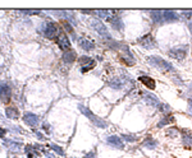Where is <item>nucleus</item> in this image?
Returning a JSON list of instances; mask_svg holds the SVG:
<instances>
[{"label": "nucleus", "instance_id": "obj_1", "mask_svg": "<svg viewBox=\"0 0 192 158\" xmlns=\"http://www.w3.org/2000/svg\"><path fill=\"white\" fill-rule=\"evenodd\" d=\"M149 63H150L152 66L157 68L159 70H164V71L174 70V66L172 65V64H170L169 61L164 60V59L160 58V56H150L149 58Z\"/></svg>", "mask_w": 192, "mask_h": 158}, {"label": "nucleus", "instance_id": "obj_2", "mask_svg": "<svg viewBox=\"0 0 192 158\" xmlns=\"http://www.w3.org/2000/svg\"><path fill=\"white\" fill-rule=\"evenodd\" d=\"M79 107V110L82 111V114L83 115H86V116L90 119V121H91L93 125H96V126H99V127H106L108 126V124H106L104 120H102V119H100L99 116H96V115H93L91 111H90L88 108H86L85 107V106H82V105H79L78 106Z\"/></svg>", "mask_w": 192, "mask_h": 158}, {"label": "nucleus", "instance_id": "obj_3", "mask_svg": "<svg viewBox=\"0 0 192 158\" xmlns=\"http://www.w3.org/2000/svg\"><path fill=\"white\" fill-rule=\"evenodd\" d=\"M42 31H44V35L50 38V40H53V38H57L59 36V27L55 23L53 22H49V23H45L44 24V28H42Z\"/></svg>", "mask_w": 192, "mask_h": 158}, {"label": "nucleus", "instance_id": "obj_4", "mask_svg": "<svg viewBox=\"0 0 192 158\" xmlns=\"http://www.w3.org/2000/svg\"><path fill=\"white\" fill-rule=\"evenodd\" d=\"M91 25H92V28L95 29V31L99 33L100 36L102 37H105L106 40H112V36L109 35V32H108V29H106V27L104 25V23L100 22V19H95V20H92L91 22Z\"/></svg>", "mask_w": 192, "mask_h": 158}, {"label": "nucleus", "instance_id": "obj_5", "mask_svg": "<svg viewBox=\"0 0 192 158\" xmlns=\"http://www.w3.org/2000/svg\"><path fill=\"white\" fill-rule=\"evenodd\" d=\"M187 55V46H179V47L172 49L169 51V56H172L176 60H183Z\"/></svg>", "mask_w": 192, "mask_h": 158}, {"label": "nucleus", "instance_id": "obj_6", "mask_svg": "<svg viewBox=\"0 0 192 158\" xmlns=\"http://www.w3.org/2000/svg\"><path fill=\"white\" fill-rule=\"evenodd\" d=\"M106 144H109V146H112L117 149H123L124 148V143H123L122 138H119L117 135H112V136H108L106 138Z\"/></svg>", "mask_w": 192, "mask_h": 158}, {"label": "nucleus", "instance_id": "obj_7", "mask_svg": "<svg viewBox=\"0 0 192 158\" xmlns=\"http://www.w3.org/2000/svg\"><path fill=\"white\" fill-rule=\"evenodd\" d=\"M79 64L82 65V71L85 73V71H87L90 69H92L93 66H95V61L92 60V59H90L87 56H81L79 58Z\"/></svg>", "mask_w": 192, "mask_h": 158}, {"label": "nucleus", "instance_id": "obj_8", "mask_svg": "<svg viewBox=\"0 0 192 158\" xmlns=\"http://www.w3.org/2000/svg\"><path fill=\"white\" fill-rule=\"evenodd\" d=\"M58 46H59V49L63 50V51H67L68 50H71V41L68 40V37L65 35H60L58 38Z\"/></svg>", "mask_w": 192, "mask_h": 158}, {"label": "nucleus", "instance_id": "obj_9", "mask_svg": "<svg viewBox=\"0 0 192 158\" xmlns=\"http://www.w3.org/2000/svg\"><path fill=\"white\" fill-rule=\"evenodd\" d=\"M23 121L29 126H36V125H38V122H40V117L35 114H26L23 117Z\"/></svg>", "mask_w": 192, "mask_h": 158}, {"label": "nucleus", "instance_id": "obj_10", "mask_svg": "<svg viewBox=\"0 0 192 158\" xmlns=\"http://www.w3.org/2000/svg\"><path fill=\"white\" fill-rule=\"evenodd\" d=\"M138 42L141 44V46H143V47H146V49H151L155 46V42H154V38L151 35H146V36L141 37Z\"/></svg>", "mask_w": 192, "mask_h": 158}, {"label": "nucleus", "instance_id": "obj_11", "mask_svg": "<svg viewBox=\"0 0 192 158\" xmlns=\"http://www.w3.org/2000/svg\"><path fill=\"white\" fill-rule=\"evenodd\" d=\"M0 100L3 102H9L10 100V88L5 84L0 87Z\"/></svg>", "mask_w": 192, "mask_h": 158}, {"label": "nucleus", "instance_id": "obj_12", "mask_svg": "<svg viewBox=\"0 0 192 158\" xmlns=\"http://www.w3.org/2000/svg\"><path fill=\"white\" fill-rule=\"evenodd\" d=\"M78 45H79V47L85 51H92L93 49H95V45H93L90 40H86V38H79Z\"/></svg>", "mask_w": 192, "mask_h": 158}, {"label": "nucleus", "instance_id": "obj_13", "mask_svg": "<svg viewBox=\"0 0 192 158\" xmlns=\"http://www.w3.org/2000/svg\"><path fill=\"white\" fill-rule=\"evenodd\" d=\"M163 18L165 22H176L178 19V15L176 12H172V10H164L163 12Z\"/></svg>", "mask_w": 192, "mask_h": 158}, {"label": "nucleus", "instance_id": "obj_14", "mask_svg": "<svg viewBox=\"0 0 192 158\" xmlns=\"http://www.w3.org/2000/svg\"><path fill=\"white\" fill-rule=\"evenodd\" d=\"M145 101H147V103H150L152 107H159L160 106V101L154 95H151V93H146L145 95Z\"/></svg>", "mask_w": 192, "mask_h": 158}, {"label": "nucleus", "instance_id": "obj_15", "mask_svg": "<svg viewBox=\"0 0 192 158\" xmlns=\"http://www.w3.org/2000/svg\"><path fill=\"white\" fill-rule=\"evenodd\" d=\"M140 80H141V83H143L149 89H155V80H154L152 78H150V76L143 75L140 78Z\"/></svg>", "mask_w": 192, "mask_h": 158}, {"label": "nucleus", "instance_id": "obj_16", "mask_svg": "<svg viewBox=\"0 0 192 158\" xmlns=\"http://www.w3.org/2000/svg\"><path fill=\"white\" fill-rule=\"evenodd\" d=\"M76 59H77V54L73 50L67 51V52H64V55H63V60L65 63H73Z\"/></svg>", "mask_w": 192, "mask_h": 158}, {"label": "nucleus", "instance_id": "obj_17", "mask_svg": "<svg viewBox=\"0 0 192 158\" xmlns=\"http://www.w3.org/2000/svg\"><path fill=\"white\" fill-rule=\"evenodd\" d=\"M151 18L155 23H161L164 22V18H163V12L161 10H154L151 12Z\"/></svg>", "mask_w": 192, "mask_h": 158}, {"label": "nucleus", "instance_id": "obj_18", "mask_svg": "<svg viewBox=\"0 0 192 158\" xmlns=\"http://www.w3.org/2000/svg\"><path fill=\"white\" fill-rule=\"evenodd\" d=\"M109 22H110V24H112L115 29H118V31H121V29L123 28L122 20L119 19V18H117V17H110V18H109Z\"/></svg>", "mask_w": 192, "mask_h": 158}, {"label": "nucleus", "instance_id": "obj_19", "mask_svg": "<svg viewBox=\"0 0 192 158\" xmlns=\"http://www.w3.org/2000/svg\"><path fill=\"white\" fill-rule=\"evenodd\" d=\"M7 116L10 117V119H18L19 112H18V110H17V108L9 107V108H7Z\"/></svg>", "mask_w": 192, "mask_h": 158}, {"label": "nucleus", "instance_id": "obj_20", "mask_svg": "<svg viewBox=\"0 0 192 158\" xmlns=\"http://www.w3.org/2000/svg\"><path fill=\"white\" fill-rule=\"evenodd\" d=\"M109 85L112 88H114V89H119L123 85V82H122V79H118V78H114V79H112L109 82Z\"/></svg>", "mask_w": 192, "mask_h": 158}, {"label": "nucleus", "instance_id": "obj_21", "mask_svg": "<svg viewBox=\"0 0 192 158\" xmlns=\"http://www.w3.org/2000/svg\"><path fill=\"white\" fill-rule=\"evenodd\" d=\"M5 146L10 149L12 152H17V151H19V144H13L12 140H7L5 142Z\"/></svg>", "mask_w": 192, "mask_h": 158}, {"label": "nucleus", "instance_id": "obj_22", "mask_svg": "<svg viewBox=\"0 0 192 158\" xmlns=\"http://www.w3.org/2000/svg\"><path fill=\"white\" fill-rule=\"evenodd\" d=\"M143 146H146L147 148H155L156 147V142L155 140H152V139H150V138H147L143 142Z\"/></svg>", "mask_w": 192, "mask_h": 158}, {"label": "nucleus", "instance_id": "obj_23", "mask_svg": "<svg viewBox=\"0 0 192 158\" xmlns=\"http://www.w3.org/2000/svg\"><path fill=\"white\" fill-rule=\"evenodd\" d=\"M170 121H173V117H164L163 120H160V122L157 124V126H159V127H161V126L166 125V124H169Z\"/></svg>", "mask_w": 192, "mask_h": 158}, {"label": "nucleus", "instance_id": "obj_24", "mask_svg": "<svg viewBox=\"0 0 192 158\" xmlns=\"http://www.w3.org/2000/svg\"><path fill=\"white\" fill-rule=\"evenodd\" d=\"M181 17H182V18H185V19H190V18H192V10H190V12L183 10V12L181 13Z\"/></svg>", "mask_w": 192, "mask_h": 158}, {"label": "nucleus", "instance_id": "obj_25", "mask_svg": "<svg viewBox=\"0 0 192 158\" xmlns=\"http://www.w3.org/2000/svg\"><path fill=\"white\" fill-rule=\"evenodd\" d=\"M183 143L187 144V146H192V138L188 135H185L183 136Z\"/></svg>", "mask_w": 192, "mask_h": 158}, {"label": "nucleus", "instance_id": "obj_26", "mask_svg": "<svg viewBox=\"0 0 192 158\" xmlns=\"http://www.w3.org/2000/svg\"><path fill=\"white\" fill-rule=\"evenodd\" d=\"M50 148H51V149H54V151H57L58 153H60V154H63V149H62L60 147L55 146V144H51V146H50Z\"/></svg>", "mask_w": 192, "mask_h": 158}, {"label": "nucleus", "instance_id": "obj_27", "mask_svg": "<svg viewBox=\"0 0 192 158\" xmlns=\"http://www.w3.org/2000/svg\"><path fill=\"white\" fill-rule=\"evenodd\" d=\"M123 138H124L126 140H128V142H133V140H136L135 135H123Z\"/></svg>", "mask_w": 192, "mask_h": 158}, {"label": "nucleus", "instance_id": "obj_28", "mask_svg": "<svg viewBox=\"0 0 192 158\" xmlns=\"http://www.w3.org/2000/svg\"><path fill=\"white\" fill-rule=\"evenodd\" d=\"M63 25H64V27L67 28V31H69V32H72V28H71V25L68 24V23L65 22V20H64V22H63Z\"/></svg>", "mask_w": 192, "mask_h": 158}, {"label": "nucleus", "instance_id": "obj_29", "mask_svg": "<svg viewBox=\"0 0 192 158\" xmlns=\"http://www.w3.org/2000/svg\"><path fill=\"white\" fill-rule=\"evenodd\" d=\"M26 13V14H40V12H32V10H29V12H23Z\"/></svg>", "mask_w": 192, "mask_h": 158}, {"label": "nucleus", "instance_id": "obj_30", "mask_svg": "<svg viewBox=\"0 0 192 158\" xmlns=\"http://www.w3.org/2000/svg\"><path fill=\"white\" fill-rule=\"evenodd\" d=\"M4 135H5V130H4L3 127H0V138H3Z\"/></svg>", "mask_w": 192, "mask_h": 158}, {"label": "nucleus", "instance_id": "obj_31", "mask_svg": "<svg viewBox=\"0 0 192 158\" xmlns=\"http://www.w3.org/2000/svg\"><path fill=\"white\" fill-rule=\"evenodd\" d=\"M93 157H95V153H91V154H87L85 158H93Z\"/></svg>", "mask_w": 192, "mask_h": 158}, {"label": "nucleus", "instance_id": "obj_32", "mask_svg": "<svg viewBox=\"0 0 192 158\" xmlns=\"http://www.w3.org/2000/svg\"><path fill=\"white\" fill-rule=\"evenodd\" d=\"M188 93H190V95H192V84L188 87Z\"/></svg>", "mask_w": 192, "mask_h": 158}, {"label": "nucleus", "instance_id": "obj_33", "mask_svg": "<svg viewBox=\"0 0 192 158\" xmlns=\"http://www.w3.org/2000/svg\"><path fill=\"white\" fill-rule=\"evenodd\" d=\"M188 28H190V32H191V35H192V22L188 24Z\"/></svg>", "mask_w": 192, "mask_h": 158}]
</instances>
